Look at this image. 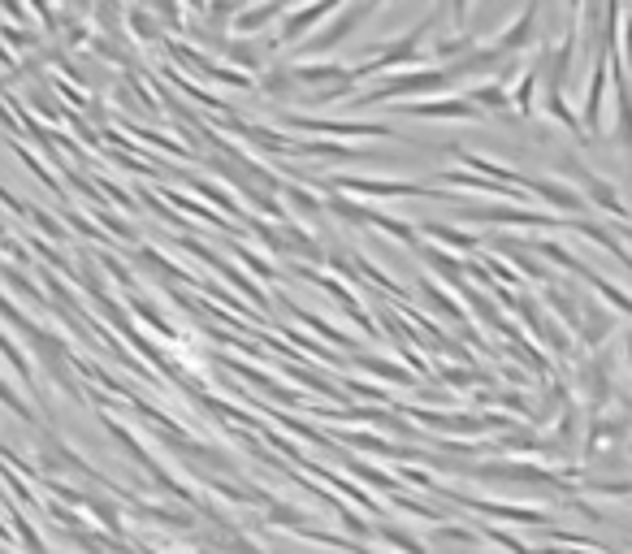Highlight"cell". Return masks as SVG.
<instances>
[{
    "label": "cell",
    "mask_w": 632,
    "mask_h": 554,
    "mask_svg": "<svg viewBox=\"0 0 632 554\" xmlns=\"http://www.w3.org/2000/svg\"><path fill=\"white\" fill-rule=\"evenodd\" d=\"M394 113L416 117V122H481V109L468 96H433L420 104H394Z\"/></svg>",
    "instance_id": "8fae6325"
},
{
    "label": "cell",
    "mask_w": 632,
    "mask_h": 554,
    "mask_svg": "<svg viewBox=\"0 0 632 554\" xmlns=\"http://www.w3.org/2000/svg\"><path fill=\"white\" fill-rule=\"evenodd\" d=\"M416 290H420V299H425L429 308L442 316V321H451V325L459 329V334H464V329H472V321H468V308L455 299V290H446L442 282H429V277H420V282H416Z\"/></svg>",
    "instance_id": "ac0fdd59"
},
{
    "label": "cell",
    "mask_w": 632,
    "mask_h": 554,
    "mask_svg": "<svg viewBox=\"0 0 632 554\" xmlns=\"http://www.w3.org/2000/svg\"><path fill=\"white\" fill-rule=\"evenodd\" d=\"M455 78L446 65H416V70H399V74H386L373 91H355L351 104H360V109H368V104H381V100H399V104H416V96H451Z\"/></svg>",
    "instance_id": "6da1fadb"
},
{
    "label": "cell",
    "mask_w": 632,
    "mask_h": 554,
    "mask_svg": "<svg viewBox=\"0 0 632 554\" xmlns=\"http://www.w3.org/2000/svg\"><path fill=\"white\" fill-rule=\"evenodd\" d=\"M338 520H342V537H351V542H368V537H373V520L364 516V511H355V507H347L342 503L338 507Z\"/></svg>",
    "instance_id": "7bdbcfd3"
},
{
    "label": "cell",
    "mask_w": 632,
    "mask_h": 554,
    "mask_svg": "<svg viewBox=\"0 0 632 554\" xmlns=\"http://www.w3.org/2000/svg\"><path fill=\"white\" fill-rule=\"evenodd\" d=\"M26 217H31L35 226L48 234V239H65V226H61L57 217H48V213H44V208H39V204H26Z\"/></svg>",
    "instance_id": "f907efd6"
},
{
    "label": "cell",
    "mask_w": 632,
    "mask_h": 554,
    "mask_svg": "<svg viewBox=\"0 0 632 554\" xmlns=\"http://www.w3.org/2000/svg\"><path fill=\"white\" fill-rule=\"evenodd\" d=\"M221 57H226V65H234V70H243V74H252V78H260L269 70V57H265V48L256 44V39H226L221 44Z\"/></svg>",
    "instance_id": "603a6c76"
},
{
    "label": "cell",
    "mask_w": 632,
    "mask_h": 554,
    "mask_svg": "<svg viewBox=\"0 0 632 554\" xmlns=\"http://www.w3.org/2000/svg\"><path fill=\"white\" fill-rule=\"evenodd\" d=\"M234 260H239V265H243L247 273H256L260 282H273V277H278V265H273L269 256H260V252H247V247H239V243H234Z\"/></svg>",
    "instance_id": "f6af8a7d"
},
{
    "label": "cell",
    "mask_w": 632,
    "mask_h": 554,
    "mask_svg": "<svg viewBox=\"0 0 632 554\" xmlns=\"http://www.w3.org/2000/svg\"><path fill=\"white\" fill-rule=\"evenodd\" d=\"M334 442L342 446H355V451H364V455H377V459H390L394 451V442H386L381 433H368V429H342Z\"/></svg>",
    "instance_id": "74e56055"
},
{
    "label": "cell",
    "mask_w": 632,
    "mask_h": 554,
    "mask_svg": "<svg viewBox=\"0 0 632 554\" xmlns=\"http://www.w3.org/2000/svg\"><path fill=\"white\" fill-rule=\"evenodd\" d=\"M507 312H516V321H520L524 334H529L533 342H542V334H546V308L537 303V295H529V290H516L511 303H507Z\"/></svg>",
    "instance_id": "4316f807"
},
{
    "label": "cell",
    "mask_w": 632,
    "mask_h": 554,
    "mask_svg": "<svg viewBox=\"0 0 632 554\" xmlns=\"http://www.w3.org/2000/svg\"><path fill=\"white\" fill-rule=\"evenodd\" d=\"M0 554H9V550H0Z\"/></svg>",
    "instance_id": "9f6ffc18"
},
{
    "label": "cell",
    "mask_w": 632,
    "mask_h": 554,
    "mask_svg": "<svg viewBox=\"0 0 632 554\" xmlns=\"http://www.w3.org/2000/svg\"><path fill=\"white\" fill-rule=\"evenodd\" d=\"M342 472H347L351 481L368 485V490H377L381 498H390V494L403 490L399 472H390V468H381V464H368V459H347V464H342Z\"/></svg>",
    "instance_id": "7402d4cb"
},
{
    "label": "cell",
    "mask_w": 632,
    "mask_h": 554,
    "mask_svg": "<svg viewBox=\"0 0 632 554\" xmlns=\"http://www.w3.org/2000/svg\"><path fill=\"white\" fill-rule=\"evenodd\" d=\"M273 303H282V308H291V316H299V321H304L308 329H312V334L316 338H325V342H334V347H355V338L347 334V329H338V325H329V321H321V316H312L308 308H299V303H291V299H286L282 295V290H278V295H273Z\"/></svg>",
    "instance_id": "83f0119b"
},
{
    "label": "cell",
    "mask_w": 632,
    "mask_h": 554,
    "mask_svg": "<svg viewBox=\"0 0 632 554\" xmlns=\"http://www.w3.org/2000/svg\"><path fill=\"white\" fill-rule=\"evenodd\" d=\"M533 252H542V256L550 260V265H559V269L576 273V277H581L585 286H589V282H594V277H598V269H594V265H585V260L576 256L572 247H563L559 239H533Z\"/></svg>",
    "instance_id": "484cf974"
},
{
    "label": "cell",
    "mask_w": 632,
    "mask_h": 554,
    "mask_svg": "<svg viewBox=\"0 0 632 554\" xmlns=\"http://www.w3.org/2000/svg\"><path fill=\"white\" fill-rule=\"evenodd\" d=\"M420 239H433V243H442V247H451V252H459V256H477L481 252V234H472V230H464L459 221H425L420 226Z\"/></svg>",
    "instance_id": "d6986e66"
},
{
    "label": "cell",
    "mask_w": 632,
    "mask_h": 554,
    "mask_svg": "<svg viewBox=\"0 0 632 554\" xmlns=\"http://www.w3.org/2000/svg\"><path fill=\"white\" fill-rule=\"evenodd\" d=\"M126 26L139 44H165V26L152 18V9H126Z\"/></svg>",
    "instance_id": "ab89813d"
},
{
    "label": "cell",
    "mask_w": 632,
    "mask_h": 554,
    "mask_svg": "<svg viewBox=\"0 0 632 554\" xmlns=\"http://www.w3.org/2000/svg\"><path fill=\"white\" fill-rule=\"evenodd\" d=\"M373 537H381L386 546H394L399 554H429V542L416 533H407L403 524H386V520H373Z\"/></svg>",
    "instance_id": "e575fe53"
},
{
    "label": "cell",
    "mask_w": 632,
    "mask_h": 554,
    "mask_svg": "<svg viewBox=\"0 0 632 554\" xmlns=\"http://www.w3.org/2000/svg\"><path fill=\"white\" fill-rule=\"evenodd\" d=\"M91 213H96V221H104V230H113L117 239H126V243H139V230L130 226V221H122V217H117L109 204H96V208H91Z\"/></svg>",
    "instance_id": "7dc6e473"
},
{
    "label": "cell",
    "mask_w": 632,
    "mask_h": 554,
    "mask_svg": "<svg viewBox=\"0 0 632 554\" xmlns=\"http://www.w3.org/2000/svg\"><path fill=\"white\" fill-rule=\"evenodd\" d=\"M632 438V416L628 412H602L585 420V442H581V459H594L598 451H615L628 446Z\"/></svg>",
    "instance_id": "30bf717a"
},
{
    "label": "cell",
    "mask_w": 632,
    "mask_h": 554,
    "mask_svg": "<svg viewBox=\"0 0 632 554\" xmlns=\"http://www.w3.org/2000/svg\"><path fill=\"white\" fill-rule=\"evenodd\" d=\"M256 91H260V96H273V100H291V96H299L295 70H291V65H273V61H269V70L256 78Z\"/></svg>",
    "instance_id": "d6a6232c"
},
{
    "label": "cell",
    "mask_w": 632,
    "mask_h": 554,
    "mask_svg": "<svg viewBox=\"0 0 632 554\" xmlns=\"http://www.w3.org/2000/svg\"><path fill=\"white\" fill-rule=\"evenodd\" d=\"M624 451H628V455H632V438H628V446H624Z\"/></svg>",
    "instance_id": "db71d44e"
},
{
    "label": "cell",
    "mask_w": 632,
    "mask_h": 554,
    "mask_svg": "<svg viewBox=\"0 0 632 554\" xmlns=\"http://www.w3.org/2000/svg\"><path fill=\"white\" fill-rule=\"evenodd\" d=\"M65 217H70V226H74L78 234H87V239H96V243H104V234H100L96 226H91V221H87L83 213H78V208H70V204H65Z\"/></svg>",
    "instance_id": "816d5d0a"
},
{
    "label": "cell",
    "mask_w": 632,
    "mask_h": 554,
    "mask_svg": "<svg viewBox=\"0 0 632 554\" xmlns=\"http://www.w3.org/2000/svg\"><path fill=\"white\" fill-rule=\"evenodd\" d=\"M511 226V230H568V221L542 208L524 204H490V208H459V226Z\"/></svg>",
    "instance_id": "ba28073f"
},
{
    "label": "cell",
    "mask_w": 632,
    "mask_h": 554,
    "mask_svg": "<svg viewBox=\"0 0 632 554\" xmlns=\"http://www.w3.org/2000/svg\"><path fill=\"white\" fill-rule=\"evenodd\" d=\"M282 18H286V5H278V0H273V5H243L230 22V35L234 39H256Z\"/></svg>",
    "instance_id": "ffe728a7"
},
{
    "label": "cell",
    "mask_w": 632,
    "mask_h": 554,
    "mask_svg": "<svg viewBox=\"0 0 632 554\" xmlns=\"http://www.w3.org/2000/svg\"><path fill=\"white\" fill-rule=\"evenodd\" d=\"M537 303H542V308H550V312H546L550 321H559V325L576 338V329H581V295H576L572 286L546 282V286H542V295H537Z\"/></svg>",
    "instance_id": "9a60e30c"
},
{
    "label": "cell",
    "mask_w": 632,
    "mask_h": 554,
    "mask_svg": "<svg viewBox=\"0 0 632 554\" xmlns=\"http://www.w3.org/2000/svg\"><path fill=\"white\" fill-rule=\"evenodd\" d=\"M477 533H481V542H494V546H503L511 554H533V542H524V537L507 533V529H494V524H481Z\"/></svg>",
    "instance_id": "bcb514c9"
},
{
    "label": "cell",
    "mask_w": 632,
    "mask_h": 554,
    "mask_svg": "<svg viewBox=\"0 0 632 554\" xmlns=\"http://www.w3.org/2000/svg\"><path fill=\"white\" fill-rule=\"evenodd\" d=\"M308 182L312 191H338V195H351V200H429V195H438V200H446V191H433L425 187V182H412V178H355V174H334V178H308V174H299Z\"/></svg>",
    "instance_id": "7a4b0ae2"
},
{
    "label": "cell",
    "mask_w": 632,
    "mask_h": 554,
    "mask_svg": "<svg viewBox=\"0 0 632 554\" xmlns=\"http://www.w3.org/2000/svg\"><path fill=\"white\" fill-rule=\"evenodd\" d=\"M429 542H455V546H477L481 533L468 529V524H433L429 529Z\"/></svg>",
    "instance_id": "ee69618b"
},
{
    "label": "cell",
    "mask_w": 632,
    "mask_h": 554,
    "mask_svg": "<svg viewBox=\"0 0 632 554\" xmlns=\"http://www.w3.org/2000/svg\"><path fill=\"white\" fill-rule=\"evenodd\" d=\"M130 511H135L139 520H152V524H161V529L178 533V537L195 533V524H200V516H195V511H187V507H165V503H148V498H130Z\"/></svg>",
    "instance_id": "e0dca14e"
},
{
    "label": "cell",
    "mask_w": 632,
    "mask_h": 554,
    "mask_svg": "<svg viewBox=\"0 0 632 554\" xmlns=\"http://www.w3.org/2000/svg\"><path fill=\"white\" fill-rule=\"evenodd\" d=\"M464 477L472 481H503V485H533L542 494H555V490H568L563 485V472L550 468V464H537V459H490V464H464L459 468Z\"/></svg>",
    "instance_id": "277c9868"
},
{
    "label": "cell",
    "mask_w": 632,
    "mask_h": 554,
    "mask_svg": "<svg viewBox=\"0 0 632 554\" xmlns=\"http://www.w3.org/2000/svg\"><path fill=\"white\" fill-rule=\"evenodd\" d=\"M416 256H420V265H429V273L442 277L446 290L455 282H464V256H451V252H442V247H425V243L416 247Z\"/></svg>",
    "instance_id": "f1b7e54d"
},
{
    "label": "cell",
    "mask_w": 632,
    "mask_h": 554,
    "mask_svg": "<svg viewBox=\"0 0 632 554\" xmlns=\"http://www.w3.org/2000/svg\"><path fill=\"white\" fill-rule=\"evenodd\" d=\"M191 187H195V200H204V204H217L221 213H230V217H239L243 226H252V213L239 204V195H230V191H221L217 182H208V178H191Z\"/></svg>",
    "instance_id": "1f68e13d"
},
{
    "label": "cell",
    "mask_w": 632,
    "mask_h": 554,
    "mask_svg": "<svg viewBox=\"0 0 632 554\" xmlns=\"http://www.w3.org/2000/svg\"><path fill=\"white\" fill-rule=\"evenodd\" d=\"M468 100L477 104L481 113H503V109H511V96H507V87L498 83V78H490V83H477L468 91Z\"/></svg>",
    "instance_id": "f35d334b"
},
{
    "label": "cell",
    "mask_w": 632,
    "mask_h": 554,
    "mask_svg": "<svg viewBox=\"0 0 632 554\" xmlns=\"http://www.w3.org/2000/svg\"><path fill=\"white\" fill-rule=\"evenodd\" d=\"M568 230H576V234H585V239L589 243H594V247H602V252H607L611 260H615V265H620L628 277H632V252H628V247H624V239H620V234H615L611 226H607V221H594V217H581V221H568Z\"/></svg>",
    "instance_id": "2e32d148"
},
{
    "label": "cell",
    "mask_w": 632,
    "mask_h": 554,
    "mask_svg": "<svg viewBox=\"0 0 632 554\" xmlns=\"http://www.w3.org/2000/svg\"><path fill=\"white\" fill-rule=\"evenodd\" d=\"M5 511H9V529L18 533V542H22V550L26 554H48V546H44V537H39V529L31 520L22 516V507H13V503H5Z\"/></svg>",
    "instance_id": "60d3db41"
},
{
    "label": "cell",
    "mask_w": 632,
    "mask_h": 554,
    "mask_svg": "<svg viewBox=\"0 0 632 554\" xmlns=\"http://www.w3.org/2000/svg\"><path fill=\"white\" fill-rule=\"evenodd\" d=\"M537 91H542V70H537V65L529 61V65H524V74L507 87L511 109H516L520 117H533V109H537Z\"/></svg>",
    "instance_id": "f546056e"
},
{
    "label": "cell",
    "mask_w": 632,
    "mask_h": 554,
    "mask_svg": "<svg viewBox=\"0 0 632 554\" xmlns=\"http://www.w3.org/2000/svg\"><path fill=\"white\" fill-rule=\"evenodd\" d=\"M286 135H325V139H403L390 122H360V117H304L286 113L282 117Z\"/></svg>",
    "instance_id": "8992f818"
},
{
    "label": "cell",
    "mask_w": 632,
    "mask_h": 554,
    "mask_svg": "<svg viewBox=\"0 0 632 554\" xmlns=\"http://www.w3.org/2000/svg\"><path fill=\"white\" fill-rule=\"evenodd\" d=\"M542 109H546V117H550V122H559V126L568 130L572 139H585V130H581V117H576V109L568 104V91H546V104H542Z\"/></svg>",
    "instance_id": "d590c367"
},
{
    "label": "cell",
    "mask_w": 632,
    "mask_h": 554,
    "mask_svg": "<svg viewBox=\"0 0 632 554\" xmlns=\"http://www.w3.org/2000/svg\"><path fill=\"white\" fill-rule=\"evenodd\" d=\"M433 494H442L446 503H455L459 511H472V516H490V520H498V524H520V529H542V524L555 520L546 507L503 503V498H477V494H455V490H446V485H438Z\"/></svg>",
    "instance_id": "52a82bcc"
},
{
    "label": "cell",
    "mask_w": 632,
    "mask_h": 554,
    "mask_svg": "<svg viewBox=\"0 0 632 554\" xmlns=\"http://www.w3.org/2000/svg\"><path fill=\"white\" fill-rule=\"evenodd\" d=\"M351 364L360 368V373H373L381 381H390V386H403V390H416L420 386V377L412 373V368L399 364V360H386V355H355Z\"/></svg>",
    "instance_id": "cb8c5ba5"
},
{
    "label": "cell",
    "mask_w": 632,
    "mask_h": 554,
    "mask_svg": "<svg viewBox=\"0 0 632 554\" xmlns=\"http://www.w3.org/2000/svg\"><path fill=\"white\" fill-rule=\"evenodd\" d=\"M373 13H381V5H373V0H368V5H338L334 18H329L321 31L308 35L304 44H299V61H325V57H334V52L347 44V39L360 31Z\"/></svg>",
    "instance_id": "5b68a950"
},
{
    "label": "cell",
    "mask_w": 632,
    "mask_h": 554,
    "mask_svg": "<svg viewBox=\"0 0 632 554\" xmlns=\"http://www.w3.org/2000/svg\"><path fill=\"white\" fill-rule=\"evenodd\" d=\"M13 152H18V156H22V165H26V169H31V174H35L39 182H44V187H48V191H57V195H61V182H57V178H52V169H48L44 161H39V156H35V152H26V148H22V143H13Z\"/></svg>",
    "instance_id": "681fc988"
},
{
    "label": "cell",
    "mask_w": 632,
    "mask_h": 554,
    "mask_svg": "<svg viewBox=\"0 0 632 554\" xmlns=\"http://www.w3.org/2000/svg\"><path fill=\"white\" fill-rule=\"evenodd\" d=\"M325 213H329V217H338V221H347V226H360V230H368V204L351 200V195H338V191H329V195H325Z\"/></svg>",
    "instance_id": "8d00e7d4"
},
{
    "label": "cell",
    "mask_w": 632,
    "mask_h": 554,
    "mask_svg": "<svg viewBox=\"0 0 632 554\" xmlns=\"http://www.w3.org/2000/svg\"><path fill=\"white\" fill-rule=\"evenodd\" d=\"M572 381V394L581 399L585 416H598L607 412L611 399H615V355L611 351H589L576 360V368L568 373Z\"/></svg>",
    "instance_id": "3957f363"
},
{
    "label": "cell",
    "mask_w": 632,
    "mask_h": 554,
    "mask_svg": "<svg viewBox=\"0 0 632 554\" xmlns=\"http://www.w3.org/2000/svg\"><path fill=\"white\" fill-rule=\"evenodd\" d=\"M368 230L386 234V239L412 247V252L420 247V226H412V221H403V217H390V213H377V208H368Z\"/></svg>",
    "instance_id": "4dcf8cb0"
},
{
    "label": "cell",
    "mask_w": 632,
    "mask_h": 554,
    "mask_svg": "<svg viewBox=\"0 0 632 554\" xmlns=\"http://www.w3.org/2000/svg\"><path fill=\"white\" fill-rule=\"evenodd\" d=\"M364 554H381V550H364Z\"/></svg>",
    "instance_id": "11a10c76"
},
{
    "label": "cell",
    "mask_w": 632,
    "mask_h": 554,
    "mask_svg": "<svg viewBox=\"0 0 632 554\" xmlns=\"http://www.w3.org/2000/svg\"><path fill=\"white\" fill-rule=\"evenodd\" d=\"M278 200L295 213V217H291L295 226H308V230H312V221L325 213V195H321V191H312V187H304V182H291V187H282Z\"/></svg>",
    "instance_id": "44dd1931"
},
{
    "label": "cell",
    "mask_w": 632,
    "mask_h": 554,
    "mask_svg": "<svg viewBox=\"0 0 632 554\" xmlns=\"http://www.w3.org/2000/svg\"><path fill=\"white\" fill-rule=\"evenodd\" d=\"M0 355H5V364H9L13 373L22 377V386H31V390L39 394V381H35V368H31V360H26V355H22V347H18V342H13L9 334H5V329H0Z\"/></svg>",
    "instance_id": "b9f144b4"
},
{
    "label": "cell",
    "mask_w": 632,
    "mask_h": 554,
    "mask_svg": "<svg viewBox=\"0 0 632 554\" xmlns=\"http://www.w3.org/2000/svg\"><path fill=\"white\" fill-rule=\"evenodd\" d=\"M334 13H338V0H316V5L286 9V18L278 22V31H273L260 48H265V57H273L278 48H295V44H304V39L321 31V22H329Z\"/></svg>",
    "instance_id": "9c48e42d"
},
{
    "label": "cell",
    "mask_w": 632,
    "mask_h": 554,
    "mask_svg": "<svg viewBox=\"0 0 632 554\" xmlns=\"http://www.w3.org/2000/svg\"><path fill=\"white\" fill-rule=\"evenodd\" d=\"M611 87V52H594L589 57V83H585V100H581V130L585 139L594 135V130H602V96H607Z\"/></svg>",
    "instance_id": "4fadbf2b"
},
{
    "label": "cell",
    "mask_w": 632,
    "mask_h": 554,
    "mask_svg": "<svg viewBox=\"0 0 632 554\" xmlns=\"http://www.w3.org/2000/svg\"><path fill=\"white\" fill-rule=\"evenodd\" d=\"M620 342H624V355H628V364H632V329H624Z\"/></svg>",
    "instance_id": "f5cc1de1"
},
{
    "label": "cell",
    "mask_w": 632,
    "mask_h": 554,
    "mask_svg": "<svg viewBox=\"0 0 632 554\" xmlns=\"http://www.w3.org/2000/svg\"><path fill=\"white\" fill-rule=\"evenodd\" d=\"M126 308L130 312H139V321L152 329V334H161L165 342H178L182 338V329L169 321V316H161V303L148 299V295H139V290H130V299H126Z\"/></svg>",
    "instance_id": "d4e9b609"
},
{
    "label": "cell",
    "mask_w": 632,
    "mask_h": 554,
    "mask_svg": "<svg viewBox=\"0 0 632 554\" xmlns=\"http://www.w3.org/2000/svg\"><path fill=\"white\" fill-rule=\"evenodd\" d=\"M533 44H542V9H537V5H520L516 18L498 31L494 52L511 61V57H520L524 48H533Z\"/></svg>",
    "instance_id": "7c38bea8"
},
{
    "label": "cell",
    "mask_w": 632,
    "mask_h": 554,
    "mask_svg": "<svg viewBox=\"0 0 632 554\" xmlns=\"http://www.w3.org/2000/svg\"><path fill=\"white\" fill-rule=\"evenodd\" d=\"M0 277H5V282H9L13 290H22V295H31L35 303H44V308H48V295H44V290H39V286H35L31 277H26L18 265H5V269H0Z\"/></svg>",
    "instance_id": "c3c4849f"
},
{
    "label": "cell",
    "mask_w": 632,
    "mask_h": 554,
    "mask_svg": "<svg viewBox=\"0 0 632 554\" xmlns=\"http://www.w3.org/2000/svg\"><path fill=\"white\" fill-rule=\"evenodd\" d=\"M524 195H537L542 204H550V208H563V221H581L585 213H589V200L581 191L572 187V182H559V178H524Z\"/></svg>",
    "instance_id": "5bb4252c"
},
{
    "label": "cell",
    "mask_w": 632,
    "mask_h": 554,
    "mask_svg": "<svg viewBox=\"0 0 632 554\" xmlns=\"http://www.w3.org/2000/svg\"><path fill=\"white\" fill-rule=\"evenodd\" d=\"M316 516L308 507H295V503H273V507H265L260 511V524H265V529H304V524H312Z\"/></svg>",
    "instance_id": "836d02e7"
}]
</instances>
